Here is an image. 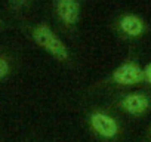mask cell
Instances as JSON below:
<instances>
[{"label": "cell", "instance_id": "obj_1", "mask_svg": "<svg viewBox=\"0 0 151 142\" xmlns=\"http://www.w3.org/2000/svg\"><path fill=\"white\" fill-rule=\"evenodd\" d=\"M33 37H34V40L39 46L45 47V50H47L56 59L65 61L68 58V50H67L65 44L55 36V33L47 25L36 27L34 31H33Z\"/></svg>", "mask_w": 151, "mask_h": 142}, {"label": "cell", "instance_id": "obj_2", "mask_svg": "<svg viewBox=\"0 0 151 142\" xmlns=\"http://www.w3.org/2000/svg\"><path fill=\"white\" fill-rule=\"evenodd\" d=\"M142 77H144V71L139 68V65L133 62L120 65L113 74V79L120 85H135V83H139Z\"/></svg>", "mask_w": 151, "mask_h": 142}, {"label": "cell", "instance_id": "obj_3", "mask_svg": "<svg viewBox=\"0 0 151 142\" xmlns=\"http://www.w3.org/2000/svg\"><path fill=\"white\" fill-rule=\"evenodd\" d=\"M91 123H92V127L95 129V132L99 133L104 138H114L119 132L117 123L111 117H108L102 113L93 114L92 118H91Z\"/></svg>", "mask_w": 151, "mask_h": 142}, {"label": "cell", "instance_id": "obj_4", "mask_svg": "<svg viewBox=\"0 0 151 142\" xmlns=\"http://www.w3.org/2000/svg\"><path fill=\"white\" fill-rule=\"evenodd\" d=\"M56 12L65 24H76L80 16L77 0H56Z\"/></svg>", "mask_w": 151, "mask_h": 142}, {"label": "cell", "instance_id": "obj_5", "mask_svg": "<svg viewBox=\"0 0 151 142\" xmlns=\"http://www.w3.org/2000/svg\"><path fill=\"white\" fill-rule=\"evenodd\" d=\"M150 105V101L145 95L141 93H132L127 95L126 98H123L122 101V107L124 108V111L130 113V114H142Z\"/></svg>", "mask_w": 151, "mask_h": 142}, {"label": "cell", "instance_id": "obj_6", "mask_svg": "<svg viewBox=\"0 0 151 142\" xmlns=\"http://www.w3.org/2000/svg\"><path fill=\"white\" fill-rule=\"evenodd\" d=\"M120 28L127 36H139L144 31V22L136 15H126L120 21Z\"/></svg>", "mask_w": 151, "mask_h": 142}, {"label": "cell", "instance_id": "obj_7", "mask_svg": "<svg viewBox=\"0 0 151 142\" xmlns=\"http://www.w3.org/2000/svg\"><path fill=\"white\" fill-rule=\"evenodd\" d=\"M8 74H9V64L5 58L0 56V80L5 79Z\"/></svg>", "mask_w": 151, "mask_h": 142}, {"label": "cell", "instance_id": "obj_8", "mask_svg": "<svg viewBox=\"0 0 151 142\" xmlns=\"http://www.w3.org/2000/svg\"><path fill=\"white\" fill-rule=\"evenodd\" d=\"M144 76H145V79L151 83V64H148V65L145 67V70H144Z\"/></svg>", "mask_w": 151, "mask_h": 142}, {"label": "cell", "instance_id": "obj_9", "mask_svg": "<svg viewBox=\"0 0 151 142\" xmlns=\"http://www.w3.org/2000/svg\"><path fill=\"white\" fill-rule=\"evenodd\" d=\"M0 25H2V19H0Z\"/></svg>", "mask_w": 151, "mask_h": 142}]
</instances>
